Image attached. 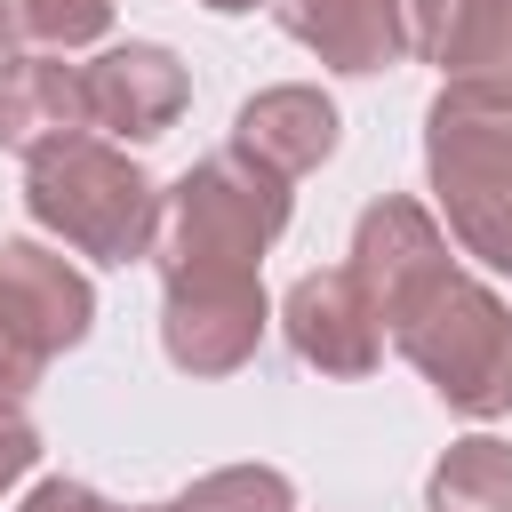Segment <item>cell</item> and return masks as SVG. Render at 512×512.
I'll list each match as a JSON object with an SVG mask.
<instances>
[{
  "instance_id": "8992f818",
  "label": "cell",
  "mask_w": 512,
  "mask_h": 512,
  "mask_svg": "<svg viewBox=\"0 0 512 512\" xmlns=\"http://www.w3.org/2000/svg\"><path fill=\"white\" fill-rule=\"evenodd\" d=\"M352 272H360V288L376 296V312H384V328H392L416 296H432V288L456 272V256H448V232L432 224L424 200L384 192V200H368L360 224H352Z\"/></svg>"
},
{
  "instance_id": "9a60e30c",
  "label": "cell",
  "mask_w": 512,
  "mask_h": 512,
  "mask_svg": "<svg viewBox=\"0 0 512 512\" xmlns=\"http://www.w3.org/2000/svg\"><path fill=\"white\" fill-rule=\"evenodd\" d=\"M176 504L184 512H296V488L272 464H224V472H200Z\"/></svg>"
},
{
  "instance_id": "7402d4cb",
  "label": "cell",
  "mask_w": 512,
  "mask_h": 512,
  "mask_svg": "<svg viewBox=\"0 0 512 512\" xmlns=\"http://www.w3.org/2000/svg\"><path fill=\"white\" fill-rule=\"evenodd\" d=\"M128 512H184V504H128Z\"/></svg>"
},
{
  "instance_id": "52a82bcc",
  "label": "cell",
  "mask_w": 512,
  "mask_h": 512,
  "mask_svg": "<svg viewBox=\"0 0 512 512\" xmlns=\"http://www.w3.org/2000/svg\"><path fill=\"white\" fill-rule=\"evenodd\" d=\"M280 336L304 368L320 376H368L384 360V312L376 296L360 288L352 264H328V272H304L288 296H280Z\"/></svg>"
},
{
  "instance_id": "6da1fadb",
  "label": "cell",
  "mask_w": 512,
  "mask_h": 512,
  "mask_svg": "<svg viewBox=\"0 0 512 512\" xmlns=\"http://www.w3.org/2000/svg\"><path fill=\"white\" fill-rule=\"evenodd\" d=\"M424 176L448 240L488 272H512V80H440L424 112Z\"/></svg>"
},
{
  "instance_id": "e0dca14e",
  "label": "cell",
  "mask_w": 512,
  "mask_h": 512,
  "mask_svg": "<svg viewBox=\"0 0 512 512\" xmlns=\"http://www.w3.org/2000/svg\"><path fill=\"white\" fill-rule=\"evenodd\" d=\"M40 368H48V352L32 344V328L0 304V408H24L32 400V384H40Z\"/></svg>"
},
{
  "instance_id": "5bb4252c",
  "label": "cell",
  "mask_w": 512,
  "mask_h": 512,
  "mask_svg": "<svg viewBox=\"0 0 512 512\" xmlns=\"http://www.w3.org/2000/svg\"><path fill=\"white\" fill-rule=\"evenodd\" d=\"M424 504H432V512H512V448L488 440V432L456 440V448L432 464Z\"/></svg>"
},
{
  "instance_id": "5b68a950",
  "label": "cell",
  "mask_w": 512,
  "mask_h": 512,
  "mask_svg": "<svg viewBox=\"0 0 512 512\" xmlns=\"http://www.w3.org/2000/svg\"><path fill=\"white\" fill-rule=\"evenodd\" d=\"M264 288L256 272H176L160 280V352L184 376H232L264 344Z\"/></svg>"
},
{
  "instance_id": "2e32d148",
  "label": "cell",
  "mask_w": 512,
  "mask_h": 512,
  "mask_svg": "<svg viewBox=\"0 0 512 512\" xmlns=\"http://www.w3.org/2000/svg\"><path fill=\"white\" fill-rule=\"evenodd\" d=\"M16 32L40 48H88L112 32V0H16Z\"/></svg>"
},
{
  "instance_id": "d6986e66",
  "label": "cell",
  "mask_w": 512,
  "mask_h": 512,
  "mask_svg": "<svg viewBox=\"0 0 512 512\" xmlns=\"http://www.w3.org/2000/svg\"><path fill=\"white\" fill-rule=\"evenodd\" d=\"M32 464H40V432H32L16 408H0V496H8Z\"/></svg>"
},
{
  "instance_id": "ac0fdd59",
  "label": "cell",
  "mask_w": 512,
  "mask_h": 512,
  "mask_svg": "<svg viewBox=\"0 0 512 512\" xmlns=\"http://www.w3.org/2000/svg\"><path fill=\"white\" fill-rule=\"evenodd\" d=\"M16 512H112V504H104L88 480H64V472H56V480H32Z\"/></svg>"
},
{
  "instance_id": "ba28073f",
  "label": "cell",
  "mask_w": 512,
  "mask_h": 512,
  "mask_svg": "<svg viewBox=\"0 0 512 512\" xmlns=\"http://www.w3.org/2000/svg\"><path fill=\"white\" fill-rule=\"evenodd\" d=\"M80 96H88V128H112L120 144H152L192 104V80L160 40H128V48H104L96 64H80Z\"/></svg>"
},
{
  "instance_id": "4fadbf2b",
  "label": "cell",
  "mask_w": 512,
  "mask_h": 512,
  "mask_svg": "<svg viewBox=\"0 0 512 512\" xmlns=\"http://www.w3.org/2000/svg\"><path fill=\"white\" fill-rule=\"evenodd\" d=\"M88 128V96H80V64H64L56 48L8 56L0 64V152H40L56 136Z\"/></svg>"
},
{
  "instance_id": "277c9868",
  "label": "cell",
  "mask_w": 512,
  "mask_h": 512,
  "mask_svg": "<svg viewBox=\"0 0 512 512\" xmlns=\"http://www.w3.org/2000/svg\"><path fill=\"white\" fill-rule=\"evenodd\" d=\"M400 360L456 408V416H512V312L472 272H448L432 296H416L392 328Z\"/></svg>"
},
{
  "instance_id": "44dd1931",
  "label": "cell",
  "mask_w": 512,
  "mask_h": 512,
  "mask_svg": "<svg viewBox=\"0 0 512 512\" xmlns=\"http://www.w3.org/2000/svg\"><path fill=\"white\" fill-rule=\"evenodd\" d=\"M200 8H216V16H248V8H272V0H200Z\"/></svg>"
},
{
  "instance_id": "ffe728a7",
  "label": "cell",
  "mask_w": 512,
  "mask_h": 512,
  "mask_svg": "<svg viewBox=\"0 0 512 512\" xmlns=\"http://www.w3.org/2000/svg\"><path fill=\"white\" fill-rule=\"evenodd\" d=\"M16 56V0H0V64Z\"/></svg>"
},
{
  "instance_id": "30bf717a",
  "label": "cell",
  "mask_w": 512,
  "mask_h": 512,
  "mask_svg": "<svg viewBox=\"0 0 512 512\" xmlns=\"http://www.w3.org/2000/svg\"><path fill=\"white\" fill-rule=\"evenodd\" d=\"M400 24L440 80H512V0H400Z\"/></svg>"
},
{
  "instance_id": "7c38bea8",
  "label": "cell",
  "mask_w": 512,
  "mask_h": 512,
  "mask_svg": "<svg viewBox=\"0 0 512 512\" xmlns=\"http://www.w3.org/2000/svg\"><path fill=\"white\" fill-rule=\"evenodd\" d=\"M336 104L320 96V88H304V80H288V88H256L248 104H240V120H232V144L248 152V160H264L272 176H304V168H320L328 152H336Z\"/></svg>"
},
{
  "instance_id": "3957f363",
  "label": "cell",
  "mask_w": 512,
  "mask_h": 512,
  "mask_svg": "<svg viewBox=\"0 0 512 512\" xmlns=\"http://www.w3.org/2000/svg\"><path fill=\"white\" fill-rule=\"evenodd\" d=\"M24 208L32 224H48L64 248L96 256V264H136L152 256V224H160V184L112 144V136H56L24 160Z\"/></svg>"
},
{
  "instance_id": "7a4b0ae2",
  "label": "cell",
  "mask_w": 512,
  "mask_h": 512,
  "mask_svg": "<svg viewBox=\"0 0 512 512\" xmlns=\"http://www.w3.org/2000/svg\"><path fill=\"white\" fill-rule=\"evenodd\" d=\"M280 232H288V176H272L240 144H224L160 192L152 264H160V280H176V272H256V256Z\"/></svg>"
},
{
  "instance_id": "9c48e42d",
  "label": "cell",
  "mask_w": 512,
  "mask_h": 512,
  "mask_svg": "<svg viewBox=\"0 0 512 512\" xmlns=\"http://www.w3.org/2000/svg\"><path fill=\"white\" fill-rule=\"evenodd\" d=\"M0 304L32 328V344L56 360V352H72L88 328H96V288H88V272H72L56 248H40V240H0Z\"/></svg>"
},
{
  "instance_id": "8fae6325",
  "label": "cell",
  "mask_w": 512,
  "mask_h": 512,
  "mask_svg": "<svg viewBox=\"0 0 512 512\" xmlns=\"http://www.w3.org/2000/svg\"><path fill=\"white\" fill-rule=\"evenodd\" d=\"M280 32L304 40L328 72H392L408 56L400 0H272Z\"/></svg>"
}]
</instances>
